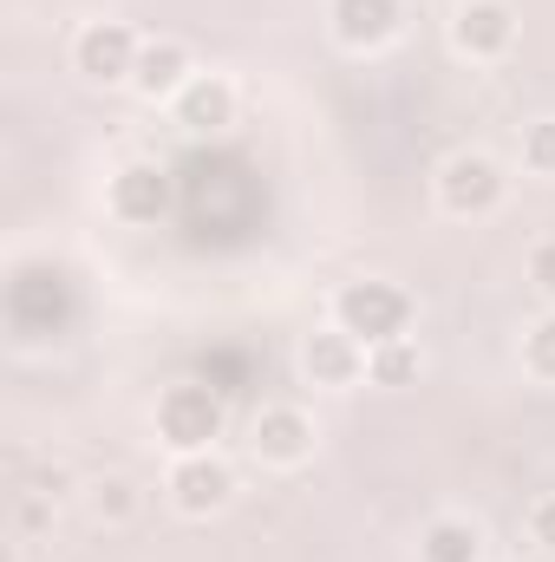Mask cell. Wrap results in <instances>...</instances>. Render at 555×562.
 Segmentation results:
<instances>
[{"instance_id": "obj_1", "label": "cell", "mask_w": 555, "mask_h": 562, "mask_svg": "<svg viewBox=\"0 0 555 562\" xmlns=\"http://www.w3.org/2000/svg\"><path fill=\"white\" fill-rule=\"evenodd\" d=\"M406 321H412V301H406L393 281H353V288L340 294V334H353V340H366V347L399 340Z\"/></svg>"}, {"instance_id": "obj_2", "label": "cell", "mask_w": 555, "mask_h": 562, "mask_svg": "<svg viewBox=\"0 0 555 562\" xmlns=\"http://www.w3.org/2000/svg\"><path fill=\"white\" fill-rule=\"evenodd\" d=\"M157 431H163V445H177L183 458L190 451H203L216 431H223V400L209 393V386H170L163 400H157Z\"/></svg>"}, {"instance_id": "obj_3", "label": "cell", "mask_w": 555, "mask_h": 562, "mask_svg": "<svg viewBox=\"0 0 555 562\" xmlns=\"http://www.w3.org/2000/svg\"><path fill=\"white\" fill-rule=\"evenodd\" d=\"M438 196H444V210H457V216H484V210H497V196H503V170H497L490 157H451L444 177H438Z\"/></svg>"}, {"instance_id": "obj_4", "label": "cell", "mask_w": 555, "mask_h": 562, "mask_svg": "<svg viewBox=\"0 0 555 562\" xmlns=\"http://www.w3.org/2000/svg\"><path fill=\"white\" fill-rule=\"evenodd\" d=\"M138 53L144 46L132 40V26H118V20H99V26L79 33V72L99 79V86L132 79V72H138Z\"/></svg>"}, {"instance_id": "obj_5", "label": "cell", "mask_w": 555, "mask_h": 562, "mask_svg": "<svg viewBox=\"0 0 555 562\" xmlns=\"http://www.w3.org/2000/svg\"><path fill=\"white\" fill-rule=\"evenodd\" d=\"M170 491H177V504H183L190 517H203V510H223V504H229V491H236V477H229V464H216V458H203V451H190V458L177 464V477H170Z\"/></svg>"}, {"instance_id": "obj_6", "label": "cell", "mask_w": 555, "mask_h": 562, "mask_svg": "<svg viewBox=\"0 0 555 562\" xmlns=\"http://www.w3.org/2000/svg\"><path fill=\"white\" fill-rule=\"evenodd\" d=\"M112 210H118L125 223H157V216L170 210V177H163L157 164H132V170H118V183H112Z\"/></svg>"}, {"instance_id": "obj_7", "label": "cell", "mask_w": 555, "mask_h": 562, "mask_svg": "<svg viewBox=\"0 0 555 562\" xmlns=\"http://www.w3.org/2000/svg\"><path fill=\"white\" fill-rule=\"evenodd\" d=\"M399 26V0H333V33L347 46H380Z\"/></svg>"}, {"instance_id": "obj_8", "label": "cell", "mask_w": 555, "mask_h": 562, "mask_svg": "<svg viewBox=\"0 0 555 562\" xmlns=\"http://www.w3.org/2000/svg\"><path fill=\"white\" fill-rule=\"evenodd\" d=\"M256 451H262V458H275V464H294V458H307V451H314V425L301 419L294 406H275V413H262V419H256Z\"/></svg>"}, {"instance_id": "obj_9", "label": "cell", "mask_w": 555, "mask_h": 562, "mask_svg": "<svg viewBox=\"0 0 555 562\" xmlns=\"http://www.w3.org/2000/svg\"><path fill=\"white\" fill-rule=\"evenodd\" d=\"M510 33H517V20H510L503 0H471V7L457 13V46H464V53H503Z\"/></svg>"}, {"instance_id": "obj_10", "label": "cell", "mask_w": 555, "mask_h": 562, "mask_svg": "<svg viewBox=\"0 0 555 562\" xmlns=\"http://www.w3.org/2000/svg\"><path fill=\"white\" fill-rule=\"evenodd\" d=\"M177 119H183L190 132H223V125L236 119V92H229L223 79H196V86H183Z\"/></svg>"}, {"instance_id": "obj_11", "label": "cell", "mask_w": 555, "mask_h": 562, "mask_svg": "<svg viewBox=\"0 0 555 562\" xmlns=\"http://www.w3.org/2000/svg\"><path fill=\"white\" fill-rule=\"evenodd\" d=\"M183 66H190V53H183L177 40H157V46H144V53H138V72H132V86H138L144 99H157V92H177V86H183Z\"/></svg>"}, {"instance_id": "obj_12", "label": "cell", "mask_w": 555, "mask_h": 562, "mask_svg": "<svg viewBox=\"0 0 555 562\" xmlns=\"http://www.w3.org/2000/svg\"><path fill=\"white\" fill-rule=\"evenodd\" d=\"M307 373H314L320 386H340V380H353V373H360L353 334H314V340H307Z\"/></svg>"}, {"instance_id": "obj_13", "label": "cell", "mask_w": 555, "mask_h": 562, "mask_svg": "<svg viewBox=\"0 0 555 562\" xmlns=\"http://www.w3.org/2000/svg\"><path fill=\"white\" fill-rule=\"evenodd\" d=\"M424 562H477V530L457 524V517L431 524V530H424Z\"/></svg>"}, {"instance_id": "obj_14", "label": "cell", "mask_w": 555, "mask_h": 562, "mask_svg": "<svg viewBox=\"0 0 555 562\" xmlns=\"http://www.w3.org/2000/svg\"><path fill=\"white\" fill-rule=\"evenodd\" d=\"M366 373H373L380 386H406V380L418 373V347H406V340L373 347V353H366Z\"/></svg>"}, {"instance_id": "obj_15", "label": "cell", "mask_w": 555, "mask_h": 562, "mask_svg": "<svg viewBox=\"0 0 555 562\" xmlns=\"http://www.w3.org/2000/svg\"><path fill=\"white\" fill-rule=\"evenodd\" d=\"M523 164L543 170V177H555V125H530V138H523Z\"/></svg>"}, {"instance_id": "obj_16", "label": "cell", "mask_w": 555, "mask_h": 562, "mask_svg": "<svg viewBox=\"0 0 555 562\" xmlns=\"http://www.w3.org/2000/svg\"><path fill=\"white\" fill-rule=\"evenodd\" d=\"M92 504H99V517H132V484L125 477H105Z\"/></svg>"}, {"instance_id": "obj_17", "label": "cell", "mask_w": 555, "mask_h": 562, "mask_svg": "<svg viewBox=\"0 0 555 562\" xmlns=\"http://www.w3.org/2000/svg\"><path fill=\"white\" fill-rule=\"evenodd\" d=\"M530 367H536L543 380H555V321H543V327L530 334Z\"/></svg>"}, {"instance_id": "obj_18", "label": "cell", "mask_w": 555, "mask_h": 562, "mask_svg": "<svg viewBox=\"0 0 555 562\" xmlns=\"http://www.w3.org/2000/svg\"><path fill=\"white\" fill-rule=\"evenodd\" d=\"M530 281H536L543 294H555V243H543V249L530 256Z\"/></svg>"}, {"instance_id": "obj_19", "label": "cell", "mask_w": 555, "mask_h": 562, "mask_svg": "<svg viewBox=\"0 0 555 562\" xmlns=\"http://www.w3.org/2000/svg\"><path fill=\"white\" fill-rule=\"evenodd\" d=\"M530 524H536V543H543V550H555V497H543V504H536V517H530Z\"/></svg>"}]
</instances>
